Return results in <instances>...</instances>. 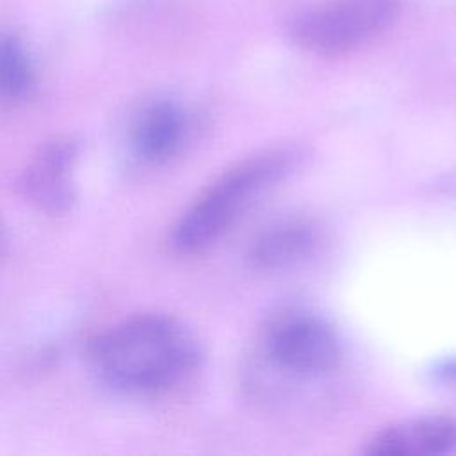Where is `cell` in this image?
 <instances>
[{
  "mask_svg": "<svg viewBox=\"0 0 456 456\" xmlns=\"http://www.w3.org/2000/svg\"><path fill=\"white\" fill-rule=\"evenodd\" d=\"M96 376L126 395H160L189 381L201 363L196 335L166 314H137L100 333L89 346Z\"/></svg>",
  "mask_w": 456,
  "mask_h": 456,
  "instance_id": "obj_1",
  "label": "cell"
},
{
  "mask_svg": "<svg viewBox=\"0 0 456 456\" xmlns=\"http://www.w3.org/2000/svg\"><path fill=\"white\" fill-rule=\"evenodd\" d=\"M255 353L267 370L292 385L330 376L342 362V340L322 315L285 308L264 322Z\"/></svg>",
  "mask_w": 456,
  "mask_h": 456,
  "instance_id": "obj_3",
  "label": "cell"
},
{
  "mask_svg": "<svg viewBox=\"0 0 456 456\" xmlns=\"http://www.w3.org/2000/svg\"><path fill=\"white\" fill-rule=\"evenodd\" d=\"M321 226L310 217H287L264 228L249 244L248 264L264 273L296 267L317 253Z\"/></svg>",
  "mask_w": 456,
  "mask_h": 456,
  "instance_id": "obj_7",
  "label": "cell"
},
{
  "mask_svg": "<svg viewBox=\"0 0 456 456\" xmlns=\"http://www.w3.org/2000/svg\"><path fill=\"white\" fill-rule=\"evenodd\" d=\"M292 150H271L248 157L217 175L182 212L169 232L178 255H198L214 246L244 212L296 166Z\"/></svg>",
  "mask_w": 456,
  "mask_h": 456,
  "instance_id": "obj_2",
  "label": "cell"
},
{
  "mask_svg": "<svg viewBox=\"0 0 456 456\" xmlns=\"http://www.w3.org/2000/svg\"><path fill=\"white\" fill-rule=\"evenodd\" d=\"M189 126V112L178 100L153 96L134 109L126 126V144L137 162L162 164L182 150Z\"/></svg>",
  "mask_w": 456,
  "mask_h": 456,
  "instance_id": "obj_6",
  "label": "cell"
},
{
  "mask_svg": "<svg viewBox=\"0 0 456 456\" xmlns=\"http://www.w3.org/2000/svg\"><path fill=\"white\" fill-rule=\"evenodd\" d=\"M456 447V419L426 415L395 422L374 433L363 452L370 456L444 454Z\"/></svg>",
  "mask_w": 456,
  "mask_h": 456,
  "instance_id": "obj_8",
  "label": "cell"
},
{
  "mask_svg": "<svg viewBox=\"0 0 456 456\" xmlns=\"http://www.w3.org/2000/svg\"><path fill=\"white\" fill-rule=\"evenodd\" d=\"M436 372L445 381H456V358L444 362Z\"/></svg>",
  "mask_w": 456,
  "mask_h": 456,
  "instance_id": "obj_10",
  "label": "cell"
},
{
  "mask_svg": "<svg viewBox=\"0 0 456 456\" xmlns=\"http://www.w3.org/2000/svg\"><path fill=\"white\" fill-rule=\"evenodd\" d=\"M287 34L305 52L338 57L381 34L356 0H330L296 12Z\"/></svg>",
  "mask_w": 456,
  "mask_h": 456,
  "instance_id": "obj_4",
  "label": "cell"
},
{
  "mask_svg": "<svg viewBox=\"0 0 456 456\" xmlns=\"http://www.w3.org/2000/svg\"><path fill=\"white\" fill-rule=\"evenodd\" d=\"M78 155L80 142L71 135H59L41 144L20 173L21 196L45 214L68 212L77 200Z\"/></svg>",
  "mask_w": 456,
  "mask_h": 456,
  "instance_id": "obj_5",
  "label": "cell"
},
{
  "mask_svg": "<svg viewBox=\"0 0 456 456\" xmlns=\"http://www.w3.org/2000/svg\"><path fill=\"white\" fill-rule=\"evenodd\" d=\"M37 84L36 64L25 43L0 30V107L27 100Z\"/></svg>",
  "mask_w": 456,
  "mask_h": 456,
  "instance_id": "obj_9",
  "label": "cell"
}]
</instances>
